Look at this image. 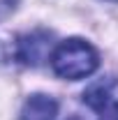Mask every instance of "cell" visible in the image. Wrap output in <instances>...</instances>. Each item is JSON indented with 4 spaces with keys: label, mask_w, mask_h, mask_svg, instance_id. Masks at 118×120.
<instances>
[{
    "label": "cell",
    "mask_w": 118,
    "mask_h": 120,
    "mask_svg": "<svg viewBox=\"0 0 118 120\" xmlns=\"http://www.w3.org/2000/svg\"><path fill=\"white\" fill-rule=\"evenodd\" d=\"M100 65L97 51L83 39H65L51 53V67L60 79H86Z\"/></svg>",
    "instance_id": "6da1fadb"
},
{
    "label": "cell",
    "mask_w": 118,
    "mask_h": 120,
    "mask_svg": "<svg viewBox=\"0 0 118 120\" xmlns=\"http://www.w3.org/2000/svg\"><path fill=\"white\" fill-rule=\"evenodd\" d=\"M53 35L49 30H32L16 39V58L23 65L39 67L44 60H51V46H53Z\"/></svg>",
    "instance_id": "7a4b0ae2"
},
{
    "label": "cell",
    "mask_w": 118,
    "mask_h": 120,
    "mask_svg": "<svg viewBox=\"0 0 118 120\" xmlns=\"http://www.w3.org/2000/svg\"><path fill=\"white\" fill-rule=\"evenodd\" d=\"M58 102L49 95H32L21 109L19 120H56Z\"/></svg>",
    "instance_id": "3957f363"
},
{
    "label": "cell",
    "mask_w": 118,
    "mask_h": 120,
    "mask_svg": "<svg viewBox=\"0 0 118 120\" xmlns=\"http://www.w3.org/2000/svg\"><path fill=\"white\" fill-rule=\"evenodd\" d=\"M83 102L93 109H102L104 104H109L111 102V81H106V83H95V86H90L86 92H83Z\"/></svg>",
    "instance_id": "277c9868"
},
{
    "label": "cell",
    "mask_w": 118,
    "mask_h": 120,
    "mask_svg": "<svg viewBox=\"0 0 118 120\" xmlns=\"http://www.w3.org/2000/svg\"><path fill=\"white\" fill-rule=\"evenodd\" d=\"M100 120H118V102H109L100 109Z\"/></svg>",
    "instance_id": "5b68a950"
},
{
    "label": "cell",
    "mask_w": 118,
    "mask_h": 120,
    "mask_svg": "<svg viewBox=\"0 0 118 120\" xmlns=\"http://www.w3.org/2000/svg\"><path fill=\"white\" fill-rule=\"evenodd\" d=\"M109 2H118V0H109Z\"/></svg>",
    "instance_id": "8992f818"
},
{
    "label": "cell",
    "mask_w": 118,
    "mask_h": 120,
    "mask_svg": "<svg viewBox=\"0 0 118 120\" xmlns=\"http://www.w3.org/2000/svg\"><path fill=\"white\" fill-rule=\"evenodd\" d=\"M70 120H79V118H70Z\"/></svg>",
    "instance_id": "52a82bcc"
}]
</instances>
